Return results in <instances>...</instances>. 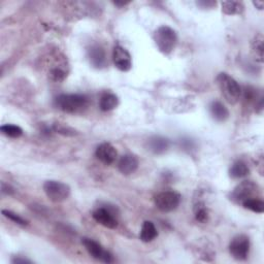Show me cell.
Masks as SVG:
<instances>
[{
	"instance_id": "1",
	"label": "cell",
	"mask_w": 264,
	"mask_h": 264,
	"mask_svg": "<svg viewBox=\"0 0 264 264\" xmlns=\"http://www.w3.org/2000/svg\"><path fill=\"white\" fill-rule=\"evenodd\" d=\"M88 104V98L81 94H62L55 99L57 109L68 114H76L84 111L87 109Z\"/></svg>"
},
{
	"instance_id": "2",
	"label": "cell",
	"mask_w": 264,
	"mask_h": 264,
	"mask_svg": "<svg viewBox=\"0 0 264 264\" xmlns=\"http://www.w3.org/2000/svg\"><path fill=\"white\" fill-rule=\"evenodd\" d=\"M217 82L219 89L225 100L230 104H235L238 102L242 95V89L238 82L229 74L222 72L217 77Z\"/></svg>"
},
{
	"instance_id": "3",
	"label": "cell",
	"mask_w": 264,
	"mask_h": 264,
	"mask_svg": "<svg viewBox=\"0 0 264 264\" xmlns=\"http://www.w3.org/2000/svg\"><path fill=\"white\" fill-rule=\"evenodd\" d=\"M154 40L157 48L163 54H170L178 43L176 31L169 26H160L154 33Z\"/></svg>"
},
{
	"instance_id": "4",
	"label": "cell",
	"mask_w": 264,
	"mask_h": 264,
	"mask_svg": "<svg viewBox=\"0 0 264 264\" xmlns=\"http://www.w3.org/2000/svg\"><path fill=\"white\" fill-rule=\"evenodd\" d=\"M44 191L50 200L61 202L70 195V187L60 181H47L44 184Z\"/></svg>"
},
{
	"instance_id": "5",
	"label": "cell",
	"mask_w": 264,
	"mask_h": 264,
	"mask_svg": "<svg viewBox=\"0 0 264 264\" xmlns=\"http://www.w3.org/2000/svg\"><path fill=\"white\" fill-rule=\"evenodd\" d=\"M181 201V195L176 191H163L155 196V205L163 213L175 211Z\"/></svg>"
},
{
	"instance_id": "6",
	"label": "cell",
	"mask_w": 264,
	"mask_h": 264,
	"mask_svg": "<svg viewBox=\"0 0 264 264\" xmlns=\"http://www.w3.org/2000/svg\"><path fill=\"white\" fill-rule=\"evenodd\" d=\"M229 252L236 260H245L250 252V239L245 234H238L229 245Z\"/></svg>"
},
{
	"instance_id": "7",
	"label": "cell",
	"mask_w": 264,
	"mask_h": 264,
	"mask_svg": "<svg viewBox=\"0 0 264 264\" xmlns=\"http://www.w3.org/2000/svg\"><path fill=\"white\" fill-rule=\"evenodd\" d=\"M82 244L84 245L87 252L91 256H92L93 258H95L97 260H100L101 262H104V263L114 262L113 255L110 252H107L106 250H104L102 248V246L99 243L95 242L94 239L84 237V238H82Z\"/></svg>"
},
{
	"instance_id": "8",
	"label": "cell",
	"mask_w": 264,
	"mask_h": 264,
	"mask_svg": "<svg viewBox=\"0 0 264 264\" xmlns=\"http://www.w3.org/2000/svg\"><path fill=\"white\" fill-rule=\"evenodd\" d=\"M258 186L252 181H244L238 184L231 193V199L236 203H243L245 200L254 198V194L257 193Z\"/></svg>"
},
{
	"instance_id": "9",
	"label": "cell",
	"mask_w": 264,
	"mask_h": 264,
	"mask_svg": "<svg viewBox=\"0 0 264 264\" xmlns=\"http://www.w3.org/2000/svg\"><path fill=\"white\" fill-rule=\"evenodd\" d=\"M113 60L116 67L121 71H129L132 67L131 55L125 48L116 46L113 52Z\"/></svg>"
},
{
	"instance_id": "10",
	"label": "cell",
	"mask_w": 264,
	"mask_h": 264,
	"mask_svg": "<svg viewBox=\"0 0 264 264\" xmlns=\"http://www.w3.org/2000/svg\"><path fill=\"white\" fill-rule=\"evenodd\" d=\"M94 220L99 224L110 228L115 229L118 226V220L116 218L115 211H112L109 208H99L93 213Z\"/></svg>"
},
{
	"instance_id": "11",
	"label": "cell",
	"mask_w": 264,
	"mask_h": 264,
	"mask_svg": "<svg viewBox=\"0 0 264 264\" xmlns=\"http://www.w3.org/2000/svg\"><path fill=\"white\" fill-rule=\"evenodd\" d=\"M95 155L99 161H101L106 165H110L113 164L116 159H117L118 153L114 146L109 143H104L97 147Z\"/></svg>"
},
{
	"instance_id": "12",
	"label": "cell",
	"mask_w": 264,
	"mask_h": 264,
	"mask_svg": "<svg viewBox=\"0 0 264 264\" xmlns=\"http://www.w3.org/2000/svg\"><path fill=\"white\" fill-rule=\"evenodd\" d=\"M118 168L120 172L125 176H129L135 172L138 168L137 157L133 154L123 155L118 162Z\"/></svg>"
},
{
	"instance_id": "13",
	"label": "cell",
	"mask_w": 264,
	"mask_h": 264,
	"mask_svg": "<svg viewBox=\"0 0 264 264\" xmlns=\"http://www.w3.org/2000/svg\"><path fill=\"white\" fill-rule=\"evenodd\" d=\"M90 63L96 68L104 67L106 64V57L103 49L99 46H93L88 51Z\"/></svg>"
},
{
	"instance_id": "14",
	"label": "cell",
	"mask_w": 264,
	"mask_h": 264,
	"mask_svg": "<svg viewBox=\"0 0 264 264\" xmlns=\"http://www.w3.org/2000/svg\"><path fill=\"white\" fill-rule=\"evenodd\" d=\"M169 140L162 136H153L148 140V150L154 154H163L169 148Z\"/></svg>"
},
{
	"instance_id": "15",
	"label": "cell",
	"mask_w": 264,
	"mask_h": 264,
	"mask_svg": "<svg viewBox=\"0 0 264 264\" xmlns=\"http://www.w3.org/2000/svg\"><path fill=\"white\" fill-rule=\"evenodd\" d=\"M212 117L218 122H224L229 118V111L227 107L220 101H214L210 105Z\"/></svg>"
},
{
	"instance_id": "16",
	"label": "cell",
	"mask_w": 264,
	"mask_h": 264,
	"mask_svg": "<svg viewBox=\"0 0 264 264\" xmlns=\"http://www.w3.org/2000/svg\"><path fill=\"white\" fill-rule=\"evenodd\" d=\"M158 232L154 225V223L151 221H145L140 230L139 237L144 243H150L157 237Z\"/></svg>"
},
{
	"instance_id": "17",
	"label": "cell",
	"mask_w": 264,
	"mask_h": 264,
	"mask_svg": "<svg viewBox=\"0 0 264 264\" xmlns=\"http://www.w3.org/2000/svg\"><path fill=\"white\" fill-rule=\"evenodd\" d=\"M119 104V99L113 93H105L101 96L99 101V107L103 112H110L115 110Z\"/></svg>"
},
{
	"instance_id": "18",
	"label": "cell",
	"mask_w": 264,
	"mask_h": 264,
	"mask_svg": "<svg viewBox=\"0 0 264 264\" xmlns=\"http://www.w3.org/2000/svg\"><path fill=\"white\" fill-rule=\"evenodd\" d=\"M250 169L248 165L243 161L234 162L229 169V176L232 179H242L249 175Z\"/></svg>"
},
{
	"instance_id": "19",
	"label": "cell",
	"mask_w": 264,
	"mask_h": 264,
	"mask_svg": "<svg viewBox=\"0 0 264 264\" xmlns=\"http://www.w3.org/2000/svg\"><path fill=\"white\" fill-rule=\"evenodd\" d=\"M222 11L226 15L242 14V12L244 11V5L242 2H237V1H223Z\"/></svg>"
},
{
	"instance_id": "20",
	"label": "cell",
	"mask_w": 264,
	"mask_h": 264,
	"mask_svg": "<svg viewBox=\"0 0 264 264\" xmlns=\"http://www.w3.org/2000/svg\"><path fill=\"white\" fill-rule=\"evenodd\" d=\"M243 206L247 210H250L254 213L262 214L264 212V202L258 198H250V199L245 200L243 203Z\"/></svg>"
},
{
	"instance_id": "21",
	"label": "cell",
	"mask_w": 264,
	"mask_h": 264,
	"mask_svg": "<svg viewBox=\"0 0 264 264\" xmlns=\"http://www.w3.org/2000/svg\"><path fill=\"white\" fill-rule=\"evenodd\" d=\"M263 36L258 34L252 43V51L256 57V60L262 62L263 60Z\"/></svg>"
},
{
	"instance_id": "22",
	"label": "cell",
	"mask_w": 264,
	"mask_h": 264,
	"mask_svg": "<svg viewBox=\"0 0 264 264\" xmlns=\"http://www.w3.org/2000/svg\"><path fill=\"white\" fill-rule=\"evenodd\" d=\"M0 130L4 135L13 138H18L23 134V129L19 126L14 125V124H5V125L1 126Z\"/></svg>"
},
{
	"instance_id": "23",
	"label": "cell",
	"mask_w": 264,
	"mask_h": 264,
	"mask_svg": "<svg viewBox=\"0 0 264 264\" xmlns=\"http://www.w3.org/2000/svg\"><path fill=\"white\" fill-rule=\"evenodd\" d=\"M195 218L200 223H206L209 221V212L204 208L202 203H198L195 208Z\"/></svg>"
},
{
	"instance_id": "24",
	"label": "cell",
	"mask_w": 264,
	"mask_h": 264,
	"mask_svg": "<svg viewBox=\"0 0 264 264\" xmlns=\"http://www.w3.org/2000/svg\"><path fill=\"white\" fill-rule=\"evenodd\" d=\"M2 214H3V216L8 218L10 220H12L13 222H15L16 224H19V225H27L28 224V221H26L25 219H23L22 217H20L19 214H16L11 211H6V210H3L2 211Z\"/></svg>"
},
{
	"instance_id": "25",
	"label": "cell",
	"mask_w": 264,
	"mask_h": 264,
	"mask_svg": "<svg viewBox=\"0 0 264 264\" xmlns=\"http://www.w3.org/2000/svg\"><path fill=\"white\" fill-rule=\"evenodd\" d=\"M54 130L57 131L58 133H61L64 135H73L74 134L73 129H71L70 127L65 126V125H62V124H55Z\"/></svg>"
},
{
	"instance_id": "26",
	"label": "cell",
	"mask_w": 264,
	"mask_h": 264,
	"mask_svg": "<svg viewBox=\"0 0 264 264\" xmlns=\"http://www.w3.org/2000/svg\"><path fill=\"white\" fill-rule=\"evenodd\" d=\"M50 77L55 82H61L65 79L66 73L61 68H54L50 72Z\"/></svg>"
},
{
	"instance_id": "27",
	"label": "cell",
	"mask_w": 264,
	"mask_h": 264,
	"mask_svg": "<svg viewBox=\"0 0 264 264\" xmlns=\"http://www.w3.org/2000/svg\"><path fill=\"white\" fill-rule=\"evenodd\" d=\"M1 191L2 193L4 194H12L13 193V188L11 186H8V185H5L4 183H1Z\"/></svg>"
},
{
	"instance_id": "28",
	"label": "cell",
	"mask_w": 264,
	"mask_h": 264,
	"mask_svg": "<svg viewBox=\"0 0 264 264\" xmlns=\"http://www.w3.org/2000/svg\"><path fill=\"white\" fill-rule=\"evenodd\" d=\"M197 5L202 6L203 8L204 7L210 8V7H213L214 5H216V2H214V1H199V2H197Z\"/></svg>"
},
{
	"instance_id": "29",
	"label": "cell",
	"mask_w": 264,
	"mask_h": 264,
	"mask_svg": "<svg viewBox=\"0 0 264 264\" xmlns=\"http://www.w3.org/2000/svg\"><path fill=\"white\" fill-rule=\"evenodd\" d=\"M13 263H31V261H30V260H27V259L16 258V259H13Z\"/></svg>"
},
{
	"instance_id": "30",
	"label": "cell",
	"mask_w": 264,
	"mask_h": 264,
	"mask_svg": "<svg viewBox=\"0 0 264 264\" xmlns=\"http://www.w3.org/2000/svg\"><path fill=\"white\" fill-rule=\"evenodd\" d=\"M253 4L256 6V8H258V10H262V8L264 7L263 1H254Z\"/></svg>"
},
{
	"instance_id": "31",
	"label": "cell",
	"mask_w": 264,
	"mask_h": 264,
	"mask_svg": "<svg viewBox=\"0 0 264 264\" xmlns=\"http://www.w3.org/2000/svg\"><path fill=\"white\" fill-rule=\"evenodd\" d=\"M116 5H118V6H122V5H126L128 4V2H115Z\"/></svg>"
}]
</instances>
